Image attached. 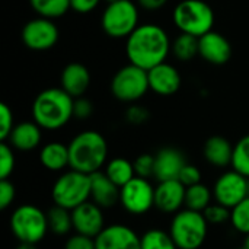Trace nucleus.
Segmentation results:
<instances>
[{
	"label": "nucleus",
	"mask_w": 249,
	"mask_h": 249,
	"mask_svg": "<svg viewBox=\"0 0 249 249\" xmlns=\"http://www.w3.org/2000/svg\"><path fill=\"white\" fill-rule=\"evenodd\" d=\"M171 39L168 32L156 23L139 25L125 42V53L130 63L150 70L165 63L171 53Z\"/></svg>",
	"instance_id": "1"
},
{
	"label": "nucleus",
	"mask_w": 249,
	"mask_h": 249,
	"mask_svg": "<svg viewBox=\"0 0 249 249\" xmlns=\"http://www.w3.org/2000/svg\"><path fill=\"white\" fill-rule=\"evenodd\" d=\"M73 102L63 88H48L34 99L32 118L44 130H60L73 118Z\"/></svg>",
	"instance_id": "2"
},
{
	"label": "nucleus",
	"mask_w": 249,
	"mask_h": 249,
	"mask_svg": "<svg viewBox=\"0 0 249 249\" xmlns=\"http://www.w3.org/2000/svg\"><path fill=\"white\" fill-rule=\"evenodd\" d=\"M69 146L70 169L86 175L99 172L108 159V143L105 137L93 130L79 133L71 139Z\"/></svg>",
	"instance_id": "3"
},
{
	"label": "nucleus",
	"mask_w": 249,
	"mask_h": 249,
	"mask_svg": "<svg viewBox=\"0 0 249 249\" xmlns=\"http://www.w3.org/2000/svg\"><path fill=\"white\" fill-rule=\"evenodd\" d=\"M209 232V222L201 212L179 210L175 213L169 233L178 249H198L206 241Z\"/></svg>",
	"instance_id": "4"
},
{
	"label": "nucleus",
	"mask_w": 249,
	"mask_h": 249,
	"mask_svg": "<svg viewBox=\"0 0 249 249\" xmlns=\"http://www.w3.org/2000/svg\"><path fill=\"white\" fill-rule=\"evenodd\" d=\"M172 19L181 32L198 38L213 31L214 26V12L204 0L179 1L174 9Z\"/></svg>",
	"instance_id": "5"
},
{
	"label": "nucleus",
	"mask_w": 249,
	"mask_h": 249,
	"mask_svg": "<svg viewBox=\"0 0 249 249\" xmlns=\"http://www.w3.org/2000/svg\"><path fill=\"white\" fill-rule=\"evenodd\" d=\"M51 197L55 206L74 210L90 198V175L74 169L61 174L53 185Z\"/></svg>",
	"instance_id": "6"
},
{
	"label": "nucleus",
	"mask_w": 249,
	"mask_h": 249,
	"mask_svg": "<svg viewBox=\"0 0 249 249\" xmlns=\"http://www.w3.org/2000/svg\"><path fill=\"white\" fill-rule=\"evenodd\" d=\"M10 229L19 242L35 245L50 231L47 214L32 204H23L15 209L10 217Z\"/></svg>",
	"instance_id": "7"
},
{
	"label": "nucleus",
	"mask_w": 249,
	"mask_h": 249,
	"mask_svg": "<svg viewBox=\"0 0 249 249\" xmlns=\"http://www.w3.org/2000/svg\"><path fill=\"white\" fill-rule=\"evenodd\" d=\"M101 25L108 36L127 39L139 26V4L131 0L108 3L102 13Z\"/></svg>",
	"instance_id": "8"
},
{
	"label": "nucleus",
	"mask_w": 249,
	"mask_h": 249,
	"mask_svg": "<svg viewBox=\"0 0 249 249\" xmlns=\"http://www.w3.org/2000/svg\"><path fill=\"white\" fill-rule=\"evenodd\" d=\"M149 89L150 86L147 70L133 63L121 67L111 80L112 96L125 104L137 102L147 93Z\"/></svg>",
	"instance_id": "9"
},
{
	"label": "nucleus",
	"mask_w": 249,
	"mask_h": 249,
	"mask_svg": "<svg viewBox=\"0 0 249 249\" xmlns=\"http://www.w3.org/2000/svg\"><path fill=\"white\" fill-rule=\"evenodd\" d=\"M120 204L130 214H144L155 207V187L149 179L134 177L121 188Z\"/></svg>",
	"instance_id": "10"
},
{
	"label": "nucleus",
	"mask_w": 249,
	"mask_h": 249,
	"mask_svg": "<svg viewBox=\"0 0 249 249\" xmlns=\"http://www.w3.org/2000/svg\"><path fill=\"white\" fill-rule=\"evenodd\" d=\"M20 36L26 48L32 51H47L57 44L60 31L53 19L38 16L23 25Z\"/></svg>",
	"instance_id": "11"
},
{
	"label": "nucleus",
	"mask_w": 249,
	"mask_h": 249,
	"mask_svg": "<svg viewBox=\"0 0 249 249\" xmlns=\"http://www.w3.org/2000/svg\"><path fill=\"white\" fill-rule=\"evenodd\" d=\"M213 196L216 203L232 210L236 204L249 197V178L236 172L235 169L228 171L214 182Z\"/></svg>",
	"instance_id": "12"
},
{
	"label": "nucleus",
	"mask_w": 249,
	"mask_h": 249,
	"mask_svg": "<svg viewBox=\"0 0 249 249\" xmlns=\"http://www.w3.org/2000/svg\"><path fill=\"white\" fill-rule=\"evenodd\" d=\"M102 210V207H99L90 200L71 210L74 232L95 239L105 229V219Z\"/></svg>",
	"instance_id": "13"
},
{
	"label": "nucleus",
	"mask_w": 249,
	"mask_h": 249,
	"mask_svg": "<svg viewBox=\"0 0 249 249\" xmlns=\"http://www.w3.org/2000/svg\"><path fill=\"white\" fill-rule=\"evenodd\" d=\"M96 249H142V238L127 225H111L95 238Z\"/></svg>",
	"instance_id": "14"
},
{
	"label": "nucleus",
	"mask_w": 249,
	"mask_h": 249,
	"mask_svg": "<svg viewBox=\"0 0 249 249\" xmlns=\"http://www.w3.org/2000/svg\"><path fill=\"white\" fill-rule=\"evenodd\" d=\"M200 57L214 66L226 64L232 57V45L229 39L220 32L210 31L198 38Z\"/></svg>",
	"instance_id": "15"
},
{
	"label": "nucleus",
	"mask_w": 249,
	"mask_h": 249,
	"mask_svg": "<svg viewBox=\"0 0 249 249\" xmlns=\"http://www.w3.org/2000/svg\"><path fill=\"white\" fill-rule=\"evenodd\" d=\"M187 187L179 179L162 181L155 187V207L163 213H178L185 206Z\"/></svg>",
	"instance_id": "16"
},
{
	"label": "nucleus",
	"mask_w": 249,
	"mask_h": 249,
	"mask_svg": "<svg viewBox=\"0 0 249 249\" xmlns=\"http://www.w3.org/2000/svg\"><path fill=\"white\" fill-rule=\"evenodd\" d=\"M149 74V86L159 96H172L175 95L182 83L179 71L169 63H160L150 70Z\"/></svg>",
	"instance_id": "17"
},
{
	"label": "nucleus",
	"mask_w": 249,
	"mask_h": 249,
	"mask_svg": "<svg viewBox=\"0 0 249 249\" xmlns=\"http://www.w3.org/2000/svg\"><path fill=\"white\" fill-rule=\"evenodd\" d=\"M187 165L184 155L174 147L160 149L155 155V178L158 182L178 179L182 168Z\"/></svg>",
	"instance_id": "18"
},
{
	"label": "nucleus",
	"mask_w": 249,
	"mask_h": 249,
	"mask_svg": "<svg viewBox=\"0 0 249 249\" xmlns=\"http://www.w3.org/2000/svg\"><path fill=\"white\" fill-rule=\"evenodd\" d=\"M120 191L105 172L99 171L90 175V201L98 204L102 209H111L120 203Z\"/></svg>",
	"instance_id": "19"
},
{
	"label": "nucleus",
	"mask_w": 249,
	"mask_h": 249,
	"mask_svg": "<svg viewBox=\"0 0 249 249\" xmlns=\"http://www.w3.org/2000/svg\"><path fill=\"white\" fill-rule=\"evenodd\" d=\"M90 85V73L82 63H70L61 71V88L73 98L83 96Z\"/></svg>",
	"instance_id": "20"
},
{
	"label": "nucleus",
	"mask_w": 249,
	"mask_h": 249,
	"mask_svg": "<svg viewBox=\"0 0 249 249\" xmlns=\"http://www.w3.org/2000/svg\"><path fill=\"white\" fill-rule=\"evenodd\" d=\"M41 127L35 121H23L13 127L7 142L9 144L20 152H31L41 143L42 133Z\"/></svg>",
	"instance_id": "21"
},
{
	"label": "nucleus",
	"mask_w": 249,
	"mask_h": 249,
	"mask_svg": "<svg viewBox=\"0 0 249 249\" xmlns=\"http://www.w3.org/2000/svg\"><path fill=\"white\" fill-rule=\"evenodd\" d=\"M204 158L206 160L216 166V168H226L232 165V156H233V146L231 142L222 136H213L207 139L204 143Z\"/></svg>",
	"instance_id": "22"
},
{
	"label": "nucleus",
	"mask_w": 249,
	"mask_h": 249,
	"mask_svg": "<svg viewBox=\"0 0 249 249\" xmlns=\"http://www.w3.org/2000/svg\"><path fill=\"white\" fill-rule=\"evenodd\" d=\"M39 162L41 165L53 172H60L64 168L70 166V156H69V146L51 142L42 146L39 152Z\"/></svg>",
	"instance_id": "23"
},
{
	"label": "nucleus",
	"mask_w": 249,
	"mask_h": 249,
	"mask_svg": "<svg viewBox=\"0 0 249 249\" xmlns=\"http://www.w3.org/2000/svg\"><path fill=\"white\" fill-rule=\"evenodd\" d=\"M104 172L120 188H123L125 184H128L136 177L134 163L125 158H114V159L108 160Z\"/></svg>",
	"instance_id": "24"
},
{
	"label": "nucleus",
	"mask_w": 249,
	"mask_h": 249,
	"mask_svg": "<svg viewBox=\"0 0 249 249\" xmlns=\"http://www.w3.org/2000/svg\"><path fill=\"white\" fill-rule=\"evenodd\" d=\"M171 53L179 61H191L200 54L198 36L181 32L171 45Z\"/></svg>",
	"instance_id": "25"
},
{
	"label": "nucleus",
	"mask_w": 249,
	"mask_h": 249,
	"mask_svg": "<svg viewBox=\"0 0 249 249\" xmlns=\"http://www.w3.org/2000/svg\"><path fill=\"white\" fill-rule=\"evenodd\" d=\"M29 4L38 16L53 20L64 16L71 9L70 0H29Z\"/></svg>",
	"instance_id": "26"
},
{
	"label": "nucleus",
	"mask_w": 249,
	"mask_h": 249,
	"mask_svg": "<svg viewBox=\"0 0 249 249\" xmlns=\"http://www.w3.org/2000/svg\"><path fill=\"white\" fill-rule=\"evenodd\" d=\"M212 204V191L204 184H196L187 188L185 193V209L204 212Z\"/></svg>",
	"instance_id": "27"
},
{
	"label": "nucleus",
	"mask_w": 249,
	"mask_h": 249,
	"mask_svg": "<svg viewBox=\"0 0 249 249\" xmlns=\"http://www.w3.org/2000/svg\"><path fill=\"white\" fill-rule=\"evenodd\" d=\"M47 219H48L50 231L55 235H67L73 229L71 212L64 207L60 206L51 207L50 212L47 213Z\"/></svg>",
	"instance_id": "28"
},
{
	"label": "nucleus",
	"mask_w": 249,
	"mask_h": 249,
	"mask_svg": "<svg viewBox=\"0 0 249 249\" xmlns=\"http://www.w3.org/2000/svg\"><path fill=\"white\" fill-rule=\"evenodd\" d=\"M142 249H178L171 233L160 229H150L142 236Z\"/></svg>",
	"instance_id": "29"
},
{
	"label": "nucleus",
	"mask_w": 249,
	"mask_h": 249,
	"mask_svg": "<svg viewBox=\"0 0 249 249\" xmlns=\"http://www.w3.org/2000/svg\"><path fill=\"white\" fill-rule=\"evenodd\" d=\"M232 168L249 178V134L239 139L233 146Z\"/></svg>",
	"instance_id": "30"
},
{
	"label": "nucleus",
	"mask_w": 249,
	"mask_h": 249,
	"mask_svg": "<svg viewBox=\"0 0 249 249\" xmlns=\"http://www.w3.org/2000/svg\"><path fill=\"white\" fill-rule=\"evenodd\" d=\"M231 223L233 229L242 235L249 233V197L242 200L231 210Z\"/></svg>",
	"instance_id": "31"
},
{
	"label": "nucleus",
	"mask_w": 249,
	"mask_h": 249,
	"mask_svg": "<svg viewBox=\"0 0 249 249\" xmlns=\"http://www.w3.org/2000/svg\"><path fill=\"white\" fill-rule=\"evenodd\" d=\"M15 169L13 147L7 142L0 143V179H9Z\"/></svg>",
	"instance_id": "32"
},
{
	"label": "nucleus",
	"mask_w": 249,
	"mask_h": 249,
	"mask_svg": "<svg viewBox=\"0 0 249 249\" xmlns=\"http://www.w3.org/2000/svg\"><path fill=\"white\" fill-rule=\"evenodd\" d=\"M134 163V171L136 177L146 178L149 179L150 177H155V156L149 153H143L136 158Z\"/></svg>",
	"instance_id": "33"
},
{
	"label": "nucleus",
	"mask_w": 249,
	"mask_h": 249,
	"mask_svg": "<svg viewBox=\"0 0 249 249\" xmlns=\"http://www.w3.org/2000/svg\"><path fill=\"white\" fill-rule=\"evenodd\" d=\"M204 217L207 219L209 225H220L225 223L228 220H231V209L216 203V204H210L204 212H203Z\"/></svg>",
	"instance_id": "34"
},
{
	"label": "nucleus",
	"mask_w": 249,
	"mask_h": 249,
	"mask_svg": "<svg viewBox=\"0 0 249 249\" xmlns=\"http://www.w3.org/2000/svg\"><path fill=\"white\" fill-rule=\"evenodd\" d=\"M16 124L13 123V112L6 104H0V139L1 142H7L13 127Z\"/></svg>",
	"instance_id": "35"
},
{
	"label": "nucleus",
	"mask_w": 249,
	"mask_h": 249,
	"mask_svg": "<svg viewBox=\"0 0 249 249\" xmlns=\"http://www.w3.org/2000/svg\"><path fill=\"white\" fill-rule=\"evenodd\" d=\"M149 117H150V112L147 111V108H144L143 105H139L136 102L131 104L125 111V120L134 125L144 124L149 120Z\"/></svg>",
	"instance_id": "36"
},
{
	"label": "nucleus",
	"mask_w": 249,
	"mask_h": 249,
	"mask_svg": "<svg viewBox=\"0 0 249 249\" xmlns=\"http://www.w3.org/2000/svg\"><path fill=\"white\" fill-rule=\"evenodd\" d=\"M92 114H93V104L88 98H85V96L74 98V102H73V118L88 120Z\"/></svg>",
	"instance_id": "37"
},
{
	"label": "nucleus",
	"mask_w": 249,
	"mask_h": 249,
	"mask_svg": "<svg viewBox=\"0 0 249 249\" xmlns=\"http://www.w3.org/2000/svg\"><path fill=\"white\" fill-rule=\"evenodd\" d=\"M178 179L188 188V187H191V185H196V184H200V182H201V172H200V169H198L196 165L187 163V165L182 168V171H181Z\"/></svg>",
	"instance_id": "38"
},
{
	"label": "nucleus",
	"mask_w": 249,
	"mask_h": 249,
	"mask_svg": "<svg viewBox=\"0 0 249 249\" xmlns=\"http://www.w3.org/2000/svg\"><path fill=\"white\" fill-rule=\"evenodd\" d=\"M15 196H16L15 185L9 179H1L0 181V209L6 210L15 201Z\"/></svg>",
	"instance_id": "39"
},
{
	"label": "nucleus",
	"mask_w": 249,
	"mask_h": 249,
	"mask_svg": "<svg viewBox=\"0 0 249 249\" xmlns=\"http://www.w3.org/2000/svg\"><path fill=\"white\" fill-rule=\"evenodd\" d=\"M64 249H96V245L93 238L76 233L66 241Z\"/></svg>",
	"instance_id": "40"
},
{
	"label": "nucleus",
	"mask_w": 249,
	"mask_h": 249,
	"mask_svg": "<svg viewBox=\"0 0 249 249\" xmlns=\"http://www.w3.org/2000/svg\"><path fill=\"white\" fill-rule=\"evenodd\" d=\"M99 3L101 0H70L71 10H74L76 13H82V15H86L95 10Z\"/></svg>",
	"instance_id": "41"
},
{
	"label": "nucleus",
	"mask_w": 249,
	"mask_h": 249,
	"mask_svg": "<svg viewBox=\"0 0 249 249\" xmlns=\"http://www.w3.org/2000/svg\"><path fill=\"white\" fill-rule=\"evenodd\" d=\"M166 3H168V0H137V4H139L142 9L149 10V12L159 10V9H162Z\"/></svg>",
	"instance_id": "42"
},
{
	"label": "nucleus",
	"mask_w": 249,
	"mask_h": 249,
	"mask_svg": "<svg viewBox=\"0 0 249 249\" xmlns=\"http://www.w3.org/2000/svg\"><path fill=\"white\" fill-rule=\"evenodd\" d=\"M16 249H36L35 244H25V242H20L19 247Z\"/></svg>",
	"instance_id": "43"
},
{
	"label": "nucleus",
	"mask_w": 249,
	"mask_h": 249,
	"mask_svg": "<svg viewBox=\"0 0 249 249\" xmlns=\"http://www.w3.org/2000/svg\"><path fill=\"white\" fill-rule=\"evenodd\" d=\"M244 248L249 249V233L245 235V242H244Z\"/></svg>",
	"instance_id": "44"
},
{
	"label": "nucleus",
	"mask_w": 249,
	"mask_h": 249,
	"mask_svg": "<svg viewBox=\"0 0 249 249\" xmlns=\"http://www.w3.org/2000/svg\"><path fill=\"white\" fill-rule=\"evenodd\" d=\"M105 1H107V4H108V3H114V1H118V0H105Z\"/></svg>",
	"instance_id": "45"
},
{
	"label": "nucleus",
	"mask_w": 249,
	"mask_h": 249,
	"mask_svg": "<svg viewBox=\"0 0 249 249\" xmlns=\"http://www.w3.org/2000/svg\"><path fill=\"white\" fill-rule=\"evenodd\" d=\"M238 249H245V248H238Z\"/></svg>",
	"instance_id": "46"
}]
</instances>
